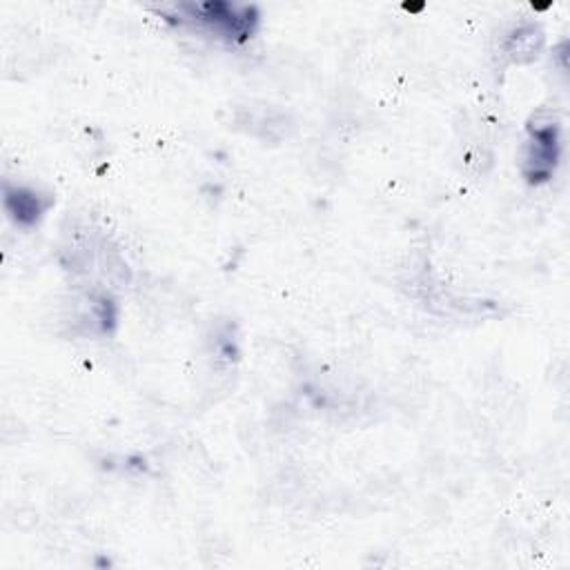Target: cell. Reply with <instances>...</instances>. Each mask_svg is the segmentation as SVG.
Listing matches in <instances>:
<instances>
[{
  "label": "cell",
  "mask_w": 570,
  "mask_h": 570,
  "mask_svg": "<svg viewBox=\"0 0 570 570\" xmlns=\"http://www.w3.org/2000/svg\"><path fill=\"white\" fill-rule=\"evenodd\" d=\"M528 156H525V176L530 183H546L557 163L561 151L559 125L554 120H534L528 127Z\"/></svg>",
  "instance_id": "cell-1"
},
{
  "label": "cell",
  "mask_w": 570,
  "mask_h": 570,
  "mask_svg": "<svg viewBox=\"0 0 570 570\" xmlns=\"http://www.w3.org/2000/svg\"><path fill=\"white\" fill-rule=\"evenodd\" d=\"M49 200H45L38 191L27 187H9L4 185V209L13 218L16 225L31 227L45 214Z\"/></svg>",
  "instance_id": "cell-2"
}]
</instances>
